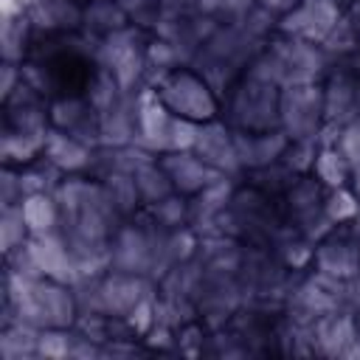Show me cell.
<instances>
[{
    "label": "cell",
    "mask_w": 360,
    "mask_h": 360,
    "mask_svg": "<svg viewBox=\"0 0 360 360\" xmlns=\"http://www.w3.org/2000/svg\"><path fill=\"white\" fill-rule=\"evenodd\" d=\"M191 152L200 155L222 177H231L233 180V177L245 174L242 160H239V152H236L233 129L222 118H214V121L200 124V132H197V141H194V149Z\"/></svg>",
    "instance_id": "4"
},
{
    "label": "cell",
    "mask_w": 360,
    "mask_h": 360,
    "mask_svg": "<svg viewBox=\"0 0 360 360\" xmlns=\"http://www.w3.org/2000/svg\"><path fill=\"white\" fill-rule=\"evenodd\" d=\"M28 239H31V231L25 225L20 202L17 205H3V214H0V245H3V253L8 256L14 250H20L22 245H28Z\"/></svg>",
    "instance_id": "15"
},
{
    "label": "cell",
    "mask_w": 360,
    "mask_h": 360,
    "mask_svg": "<svg viewBox=\"0 0 360 360\" xmlns=\"http://www.w3.org/2000/svg\"><path fill=\"white\" fill-rule=\"evenodd\" d=\"M281 129L290 141H315L323 129V84L301 82L281 87Z\"/></svg>",
    "instance_id": "3"
},
{
    "label": "cell",
    "mask_w": 360,
    "mask_h": 360,
    "mask_svg": "<svg viewBox=\"0 0 360 360\" xmlns=\"http://www.w3.org/2000/svg\"><path fill=\"white\" fill-rule=\"evenodd\" d=\"M160 101L180 118L205 124L222 115V96L208 84V79L194 65H180L160 79L155 87Z\"/></svg>",
    "instance_id": "2"
},
{
    "label": "cell",
    "mask_w": 360,
    "mask_h": 360,
    "mask_svg": "<svg viewBox=\"0 0 360 360\" xmlns=\"http://www.w3.org/2000/svg\"><path fill=\"white\" fill-rule=\"evenodd\" d=\"M233 141H236V152H239L245 172H256V169H264L270 163H278L290 146V138L284 129H270V132L233 129Z\"/></svg>",
    "instance_id": "7"
},
{
    "label": "cell",
    "mask_w": 360,
    "mask_h": 360,
    "mask_svg": "<svg viewBox=\"0 0 360 360\" xmlns=\"http://www.w3.org/2000/svg\"><path fill=\"white\" fill-rule=\"evenodd\" d=\"M42 158L62 174H87L93 172V158H96V149H90L87 143L76 141L73 135L62 132V129H48V138H45V149H42Z\"/></svg>",
    "instance_id": "9"
},
{
    "label": "cell",
    "mask_w": 360,
    "mask_h": 360,
    "mask_svg": "<svg viewBox=\"0 0 360 360\" xmlns=\"http://www.w3.org/2000/svg\"><path fill=\"white\" fill-rule=\"evenodd\" d=\"M135 183H138V191H141V200H143V208L166 200L169 194H174V186L166 174V169L160 166V160H149L146 166H141L135 172Z\"/></svg>",
    "instance_id": "12"
},
{
    "label": "cell",
    "mask_w": 360,
    "mask_h": 360,
    "mask_svg": "<svg viewBox=\"0 0 360 360\" xmlns=\"http://www.w3.org/2000/svg\"><path fill=\"white\" fill-rule=\"evenodd\" d=\"M318 273H326L332 278H349L360 273V253H357V242L354 233L338 236L335 231L329 236H323L315 245V259H312Z\"/></svg>",
    "instance_id": "8"
},
{
    "label": "cell",
    "mask_w": 360,
    "mask_h": 360,
    "mask_svg": "<svg viewBox=\"0 0 360 360\" xmlns=\"http://www.w3.org/2000/svg\"><path fill=\"white\" fill-rule=\"evenodd\" d=\"M278 101H281V87L259 82L245 73L222 98V104L228 110L225 121L231 124V129H239V132L281 129Z\"/></svg>",
    "instance_id": "1"
},
{
    "label": "cell",
    "mask_w": 360,
    "mask_h": 360,
    "mask_svg": "<svg viewBox=\"0 0 360 360\" xmlns=\"http://www.w3.org/2000/svg\"><path fill=\"white\" fill-rule=\"evenodd\" d=\"M28 250H31V259H34L42 278H53V281H62V284H76L79 273H76L73 253H70L62 231L31 236Z\"/></svg>",
    "instance_id": "5"
},
{
    "label": "cell",
    "mask_w": 360,
    "mask_h": 360,
    "mask_svg": "<svg viewBox=\"0 0 360 360\" xmlns=\"http://www.w3.org/2000/svg\"><path fill=\"white\" fill-rule=\"evenodd\" d=\"M160 166L166 169L172 186L177 194L183 197H194L197 191H202L208 183H214L217 177H222L219 172H214L200 155H194L191 149L188 152H166L158 158Z\"/></svg>",
    "instance_id": "6"
},
{
    "label": "cell",
    "mask_w": 360,
    "mask_h": 360,
    "mask_svg": "<svg viewBox=\"0 0 360 360\" xmlns=\"http://www.w3.org/2000/svg\"><path fill=\"white\" fill-rule=\"evenodd\" d=\"M323 214L329 217L332 225H352L360 214V194L349 186L340 188H326L323 197Z\"/></svg>",
    "instance_id": "14"
},
{
    "label": "cell",
    "mask_w": 360,
    "mask_h": 360,
    "mask_svg": "<svg viewBox=\"0 0 360 360\" xmlns=\"http://www.w3.org/2000/svg\"><path fill=\"white\" fill-rule=\"evenodd\" d=\"M312 174L321 180L323 188H340L352 180V166L343 160V155L329 146V143H318L315 152V163H312Z\"/></svg>",
    "instance_id": "11"
},
{
    "label": "cell",
    "mask_w": 360,
    "mask_h": 360,
    "mask_svg": "<svg viewBox=\"0 0 360 360\" xmlns=\"http://www.w3.org/2000/svg\"><path fill=\"white\" fill-rule=\"evenodd\" d=\"M354 107H357V115H360V79L354 82Z\"/></svg>",
    "instance_id": "17"
},
{
    "label": "cell",
    "mask_w": 360,
    "mask_h": 360,
    "mask_svg": "<svg viewBox=\"0 0 360 360\" xmlns=\"http://www.w3.org/2000/svg\"><path fill=\"white\" fill-rule=\"evenodd\" d=\"M329 146H335L343 155V160L352 166V174H354V169L360 166V115L340 124V129H338V135L332 138Z\"/></svg>",
    "instance_id": "16"
},
{
    "label": "cell",
    "mask_w": 360,
    "mask_h": 360,
    "mask_svg": "<svg viewBox=\"0 0 360 360\" xmlns=\"http://www.w3.org/2000/svg\"><path fill=\"white\" fill-rule=\"evenodd\" d=\"M20 208H22V217H25V225H28L31 236L59 231V202H56L53 191L28 194V197L20 200Z\"/></svg>",
    "instance_id": "10"
},
{
    "label": "cell",
    "mask_w": 360,
    "mask_h": 360,
    "mask_svg": "<svg viewBox=\"0 0 360 360\" xmlns=\"http://www.w3.org/2000/svg\"><path fill=\"white\" fill-rule=\"evenodd\" d=\"M31 31H34V22H31V17H28V14L14 17V20H3V25H0L3 62L22 65V56H25L28 39H31Z\"/></svg>",
    "instance_id": "13"
}]
</instances>
